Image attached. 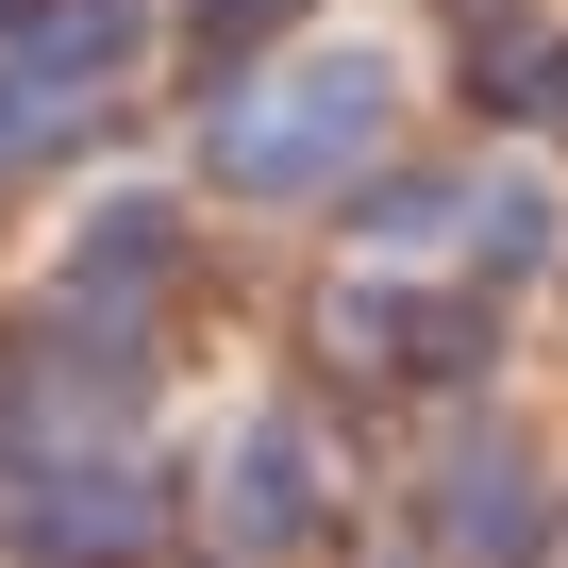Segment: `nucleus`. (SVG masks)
I'll return each mask as SVG.
<instances>
[{"mask_svg": "<svg viewBox=\"0 0 568 568\" xmlns=\"http://www.w3.org/2000/svg\"><path fill=\"white\" fill-rule=\"evenodd\" d=\"M368 68H302V84H267L251 118H217V184H318L335 151H368Z\"/></svg>", "mask_w": 568, "mask_h": 568, "instance_id": "f257e3e1", "label": "nucleus"}]
</instances>
